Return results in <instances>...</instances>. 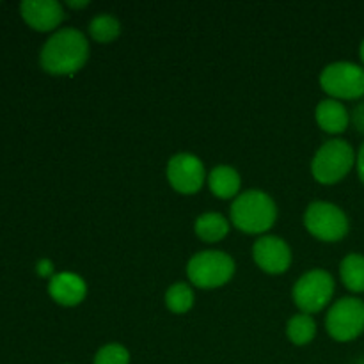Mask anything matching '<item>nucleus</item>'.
<instances>
[{
  "label": "nucleus",
  "mask_w": 364,
  "mask_h": 364,
  "mask_svg": "<svg viewBox=\"0 0 364 364\" xmlns=\"http://www.w3.org/2000/svg\"><path fill=\"white\" fill-rule=\"evenodd\" d=\"M89 59V43L84 32L64 27L53 32L43 45L39 64L50 75H75Z\"/></svg>",
  "instance_id": "nucleus-1"
},
{
  "label": "nucleus",
  "mask_w": 364,
  "mask_h": 364,
  "mask_svg": "<svg viewBox=\"0 0 364 364\" xmlns=\"http://www.w3.org/2000/svg\"><path fill=\"white\" fill-rule=\"evenodd\" d=\"M230 217L237 230L247 235H262L276 224L277 206L265 192L247 191L233 199Z\"/></svg>",
  "instance_id": "nucleus-2"
},
{
  "label": "nucleus",
  "mask_w": 364,
  "mask_h": 364,
  "mask_svg": "<svg viewBox=\"0 0 364 364\" xmlns=\"http://www.w3.org/2000/svg\"><path fill=\"white\" fill-rule=\"evenodd\" d=\"M354 148L343 139H331L320 146L311 162V174L318 183L334 185L355 166Z\"/></svg>",
  "instance_id": "nucleus-3"
},
{
  "label": "nucleus",
  "mask_w": 364,
  "mask_h": 364,
  "mask_svg": "<svg viewBox=\"0 0 364 364\" xmlns=\"http://www.w3.org/2000/svg\"><path fill=\"white\" fill-rule=\"evenodd\" d=\"M235 259L223 251H201L187 263V276L194 287L201 290H215L224 287L235 276Z\"/></svg>",
  "instance_id": "nucleus-4"
},
{
  "label": "nucleus",
  "mask_w": 364,
  "mask_h": 364,
  "mask_svg": "<svg viewBox=\"0 0 364 364\" xmlns=\"http://www.w3.org/2000/svg\"><path fill=\"white\" fill-rule=\"evenodd\" d=\"M334 295V277L323 269H313L302 274L294 284L291 299L295 306L306 315L326 309Z\"/></svg>",
  "instance_id": "nucleus-5"
},
{
  "label": "nucleus",
  "mask_w": 364,
  "mask_h": 364,
  "mask_svg": "<svg viewBox=\"0 0 364 364\" xmlns=\"http://www.w3.org/2000/svg\"><path fill=\"white\" fill-rule=\"evenodd\" d=\"M320 87L333 100H359L364 96V68L348 60L329 64L320 73Z\"/></svg>",
  "instance_id": "nucleus-6"
},
{
  "label": "nucleus",
  "mask_w": 364,
  "mask_h": 364,
  "mask_svg": "<svg viewBox=\"0 0 364 364\" xmlns=\"http://www.w3.org/2000/svg\"><path fill=\"white\" fill-rule=\"evenodd\" d=\"M304 226L322 242H340L350 230L348 217L340 206L327 201H315L306 208Z\"/></svg>",
  "instance_id": "nucleus-7"
},
{
  "label": "nucleus",
  "mask_w": 364,
  "mask_h": 364,
  "mask_svg": "<svg viewBox=\"0 0 364 364\" xmlns=\"http://www.w3.org/2000/svg\"><path fill=\"white\" fill-rule=\"evenodd\" d=\"M327 333L333 340L347 343L364 333V301L358 297H343L334 302L326 316Z\"/></svg>",
  "instance_id": "nucleus-8"
},
{
  "label": "nucleus",
  "mask_w": 364,
  "mask_h": 364,
  "mask_svg": "<svg viewBox=\"0 0 364 364\" xmlns=\"http://www.w3.org/2000/svg\"><path fill=\"white\" fill-rule=\"evenodd\" d=\"M167 180L176 192L185 196L196 194L205 183L206 171L201 160L192 153H176L167 162Z\"/></svg>",
  "instance_id": "nucleus-9"
},
{
  "label": "nucleus",
  "mask_w": 364,
  "mask_h": 364,
  "mask_svg": "<svg viewBox=\"0 0 364 364\" xmlns=\"http://www.w3.org/2000/svg\"><path fill=\"white\" fill-rule=\"evenodd\" d=\"M255 263L270 276L284 274L291 265V249L283 238L276 235H265L252 245Z\"/></svg>",
  "instance_id": "nucleus-10"
},
{
  "label": "nucleus",
  "mask_w": 364,
  "mask_h": 364,
  "mask_svg": "<svg viewBox=\"0 0 364 364\" xmlns=\"http://www.w3.org/2000/svg\"><path fill=\"white\" fill-rule=\"evenodd\" d=\"M20 13L27 25L39 32L55 31L64 20V9L57 0H23Z\"/></svg>",
  "instance_id": "nucleus-11"
},
{
  "label": "nucleus",
  "mask_w": 364,
  "mask_h": 364,
  "mask_svg": "<svg viewBox=\"0 0 364 364\" xmlns=\"http://www.w3.org/2000/svg\"><path fill=\"white\" fill-rule=\"evenodd\" d=\"M48 294L57 304L73 308L78 306L87 295V284L78 274L59 272L50 279Z\"/></svg>",
  "instance_id": "nucleus-12"
},
{
  "label": "nucleus",
  "mask_w": 364,
  "mask_h": 364,
  "mask_svg": "<svg viewBox=\"0 0 364 364\" xmlns=\"http://www.w3.org/2000/svg\"><path fill=\"white\" fill-rule=\"evenodd\" d=\"M315 117L318 127L327 134H343L350 124V114L340 100L327 98L316 105Z\"/></svg>",
  "instance_id": "nucleus-13"
},
{
  "label": "nucleus",
  "mask_w": 364,
  "mask_h": 364,
  "mask_svg": "<svg viewBox=\"0 0 364 364\" xmlns=\"http://www.w3.org/2000/svg\"><path fill=\"white\" fill-rule=\"evenodd\" d=\"M208 187L219 199H233L240 192L242 178L235 167L217 166L208 174Z\"/></svg>",
  "instance_id": "nucleus-14"
},
{
  "label": "nucleus",
  "mask_w": 364,
  "mask_h": 364,
  "mask_svg": "<svg viewBox=\"0 0 364 364\" xmlns=\"http://www.w3.org/2000/svg\"><path fill=\"white\" fill-rule=\"evenodd\" d=\"M194 231L203 242L215 244L230 233V220L219 212H206L196 219Z\"/></svg>",
  "instance_id": "nucleus-15"
},
{
  "label": "nucleus",
  "mask_w": 364,
  "mask_h": 364,
  "mask_svg": "<svg viewBox=\"0 0 364 364\" xmlns=\"http://www.w3.org/2000/svg\"><path fill=\"white\" fill-rule=\"evenodd\" d=\"M341 283L352 294H363L364 291V255L361 252H350L345 256L340 263Z\"/></svg>",
  "instance_id": "nucleus-16"
},
{
  "label": "nucleus",
  "mask_w": 364,
  "mask_h": 364,
  "mask_svg": "<svg viewBox=\"0 0 364 364\" xmlns=\"http://www.w3.org/2000/svg\"><path fill=\"white\" fill-rule=\"evenodd\" d=\"M287 336L297 347H304V345L311 343L316 336V323L311 315L306 313H299V315L291 316L287 323Z\"/></svg>",
  "instance_id": "nucleus-17"
},
{
  "label": "nucleus",
  "mask_w": 364,
  "mask_h": 364,
  "mask_svg": "<svg viewBox=\"0 0 364 364\" xmlns=\"http://www.w3.org/2000/svg\"><path fill=\"white\" fill-rule=\"evenodd\" d=\"M89 34L98 43H112L114 39L119 38L121 23L110 13L96 14L91 20V23H89Z\"/></svg>",
  "instance_id": "nucleus-18"
},
{
  "label": "nucleus",
  "mask_w": 364,
  "mask_h": 364,
  "mask_svg": "<svg viewBox=\"0 0 364 364\" xmlns=\"http://www.w3.org/2000/svg\"><path fill=\"white\" fill-rule=\"evenodd\" d=\"M166 306L174 315H185L194 306V290L187 283H174L166 291Z\"/></svg>",
  "instance_id": "nucleus-19"
},
{
  "label": "nucleus",
  "mask_w": 364,
  "mask_h": 364,
  "mask_svg": "<svg viewBox=\"0 0 364 364\" xmlns=\"http://www.w3.org/2000/svg\"><path fill=\"white\" fill-rule=\"evenodd\" d=\"M92 364H130V352L119 343H107L96 352Z\"/></svg>",
  "instance_id": "nucleus-20"
},
{
  "label": "nucleus",
  "mask_w": 364,
  "mask_h": 364,
  "mask_svg": "<svg viewBox=\"0 0 364 364\" xmlns=\"http://www.w3.org/2000/svg\"><path fill=\"white\" fill-rule=\"evenodd\" d=\"M350 123L359 134H364V103H358L350 114Z\"/></svg>",
  "instance_id": "nucleus-21"
},
{
  "label": "nucleus",
  "mask_w": 364,
  "mask_h": 364,
  "mask_svg": "<svg viewBox=\"0 0 364 364\" xmlns=\"http://www.w3.org/2000/svg\"><path fill=\"white\" fill-rule=\"evenodd\" d=\"M36 272H38V276L41 277H50L52 279L55 274H53V263L52 259L48 258H41L38 263H36Z\"/></svg>",
  "instance_id": "nucleus-22"
},
{
  "label": "nucleus",
  "mask_w": 364,
  "mask_h": 364,
  "mask_svg": "<svg viewBox=\"0 0 364 364\" xmlns=\"http://www.w3.org/2000/svg\"><path fill=\"white\" fill-rule=\"evenodd\" d=\"M355 167H358L359 180H361L364 183V142H363L361 148H359L358 156H355Z\"/></svg>",
  "instance_id": "nucleus-23"
},
{
  "label": "nucleus",
  "mask_w": 364,
  "mask_h": 364,
  "mask_svg": "<svg viewBox=\"0 0 364 364\" xmlns=\"http://www.w3.org/2000/svg\"><path fill=\"white\" fill-rule=\"evenodd\" d=\"M68 7H71V9H84V7L89 6L87 0H68Z\"/></svg>",
  "instance_id": "nucleus-24"
},
{
  "label": "nucleus",
  "mask_w": 364,
  "mask_h": 364,
  "mask_svg": "<svg viewBox=\"0 0 364 364\" xmlns=\"http://www.w3.org/2000/svg\"><path fill=\"white\" fill-rule=\"evenodd\" d=\"M359 55H361V60H363V68H364V39L361 43V48H359Z\"/></svg>",
  "instance_id": "nucleus-25"
},
{
  "label": "nucleus",
  "mask_w": 364,
  "mask_h": 364,
  "mask_svg": "<svg viewBox=\"0 0 364 364\" xmlns=\"http://www.w3.org/2000/svg\"><path fill=\"white\" fill-rule=\"evenodd\" d=\"M355 364H364V359H361V361H358Z\"/></svg>",
  "instance_id": "nucleus-26"
}]
</instances>
